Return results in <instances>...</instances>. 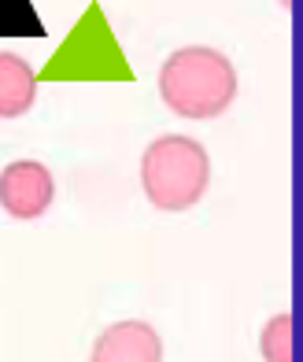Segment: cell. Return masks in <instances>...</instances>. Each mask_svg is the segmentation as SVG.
Segmentation results:
<instances>
[{"mask_svg": "<svg viewBox=\"0 0 303 362\" xmlns=\"http://www.w3.org/2000/svg\"><path fill=\"white\" fill-rule=\"evenodd\" d=\"M159 96L181 119L207 122L237 100V67L226 52L207 45H185L159 67Z\"/></svg>", "mask_w": 303, "mask_h": 362, "instance_id": "6da1fadb", "label": "cell"}, {"mask_svg": "<svg viewBox=\"0 0 303 362\" xmlns=\"http://www.w3.org/2000/svg\"><path fill=\"white\" fill-rule=\"evenodd\" d=\"M211 185V156L196 137L163 134L141 156V189L148 204L166 215L196 207Z\"/></svg>", "mask_w": 303, "mask_h": 362, "instance_id": "7a4b0ae2", "label": "cell"}, {"mask_svg": "<svg viewBox=\"0 0 303 362\" xmlns=\"http://www.w3.org/2000/svg\"><path fill=\"white\" fill-rule=\"evenodd\" d=\"M56 200V177L38 159H15L0 170V207L19 222L41 218Z\"/></svg>", "mask_w": 303, "mask_h": 362, "instance_id": "3957f363", "label": "cell"}, {"mask_svg": "<svg viewBox=\"0 0 303 362\" xmlns=\"http://www.w3.org/2000/svg\"><path fill=\"white\" fill-rule=\"evenodd\" d=\"M89 362H163V340L148 322L126 318L96 337Z\"/></svg>", "mask_w": 303, "mask_h": 362, "instance_id": "277c9868", "label": "cell"}, {"mask_svg": "<svg viewBox=\"0 0 303 362\" xmlns=\"http://www.w3.org/2000/svg\"><path fill=\"white\" fill-rule=\"evenodd\" d=\"M38 100V71L23 56L0 52V119H23Z\"/></svg>", "mask_w": 303, "mask_h": 362, "instance_id": "5b68a950", "label": "cell"}, {"mask_svg": "<svg viewBox=\"0 0 303 362\" xmlns=\"http://www.w3.org/2000/svg\"><path fill=\"white\" fill-rule=\"evenodd\" d=\"M259 351L266 362H296V322L292 315H274L259 333Z\"/></svg>", "mask_w": 303, "mask_h": 362, "instance_id": "8992f818", "label": "cell"}, {"mask_svg": "<svg viewBox=\"0 0 303 362\" xmlns=\"http://www.w3.org/2000/svg\"><path fill=\"white\" fill-rule=\"evenodd\" d=\"M0 37H41V19L30 0H0Z\"/></svg>", "mask_w": 303, "mask_h": 362, "instance_id": "52a82bcc", "label": "cell"}]
</instances>
